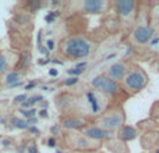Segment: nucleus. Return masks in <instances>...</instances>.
Listing matches in <instances>:
<instances>
[{
	"label": "nucleus",
	"mask_w": 159,
	"mask_h": 153,
	"mask_svg": "<svg viewBox=\"0 0 159 153\" xmlns=\"http://www.w3.org/2000/svg\"><path fill=\"white\" fill-rule=\"evenodd\" d=\"M59 50L67 60H81L91 56L93 42L85 35H70L61 41Z\"/></svg>",
	"instance_id": "1"
},
{
	"label": "nucleus",
	"mask_w": 159,
	"mask_h": 153,
	"mask_svg": "<svg viewBox=\"0 0 159 153\" xmlns=\"http://www.w3.org/2000/svg\"><path fill=\"white\" fill-rule=\"evenodd\" d=\"M155 36V29L152 25L151 17H149L148 11L138 10L135 21L133 24V29H131V42L135 46H145L149 45L151 41Z\"/></svg>",
	"instance_id": "2"
},
{
	"label": "nucleus",
	"mask_w": 159,
	"mask_h": 153,
	"mask_svg": "<svg viewBox=\"0 0 159 153\" xmlns=\"http://www.w3.org/2000/svg\"><path fill=\"white\" fill-rule=\"evenodd\" d=\"M149 82V76L147 71L138 64H131L124 78L121 79L120 86L126 95H135L145 89Z\"/></svg>",
	"instance_id": "3"
},
{
	"label": "nucleus",
	"mask_w": 159,
	"mask_h": 153,
	"mask_svg": "<svg viewBox=\"0 0 159 153\" xmlns=\"http://www.w3.org/2000/svg\"><path fill=\"white\" fill-rule=\"evenodd\" d=\"M93 124H96L110 134H115L126 124V111L121 106L109 107L106 111H103L99 117L95 118Z\"/></svg>",
	"instance_id": "4"
},
{
	"label": "nucleus",
	"mask_w": 159,
	"mask_h": 153,
	"mask_svg": "<svg viewBox=\"0 0 159 153\" xmlns=\"http://www.w3.org/2000/svg\"><path fill=\"white\" fill-rule=\"evenodd\" d=\"M138 7H140V3L134 2V0H117V2H112L110 8L119 17L121 24L133 27L138 13Z\"/></svg>",
	"instance_id": "5"
},
{
	"label": "nucleus",
	"mask_w": 159,
	"mask_h": 153,
	"mask_svg": "<svg viewBox=\"0 0 159 153\" xmlns=\"http://www.w3.org/2000/svg\"><path fill=\"white\" fill-rule=\"evenodd\" d=\"M64 143H66V148L73 152H93L101 149V143L91 141L81 132H66Z\"/></svg>",
	"instance_id": "6"
},
{
	"label": "nucleus",
	"mask_w": 159,
	"mask_h": 153,
	"mask_svg": "<svg viewBox=\"0 0 159 153\" xmlns=\"http://www.w3.org/2000/svg\"><path fill=\"white\" fill-rule=\"evenodd\" d=\"M89 85H91V89L102 93V95H105L106 98H116V96H120L121 93H124L120 84L109 79L103 74L96 75L95 78H92Z\"/></svg>",
	"instance_id": "7"
},
{
	"label": "nucleus",
	"mask_w": 159,
	"mask_h": 153,
	"mask_svg": "<svg viewBox=\"0 0 159 153\" xmlns=\"http://www.w3.org/2000/svg\"><path fill=\"white\" fill-rule=\"evenodd\" d=\"M84 100L87 103L91 116H93L95 118L109 109V98L93 89H89L84 93Z\"/></svg>",
	"instance_id": "8"
},
{
	"label": "nucleus",
	"mask_w": 159,
	"mask_h": 153,
	"mask_svg": "<svg viewBox=\"0 0 159 153\" xmlns=\"http://www.w3.org/2000/svg\"><path fill=\"white\" fill-rule=\"evenodd\" d=\"M112 7V2L107 0H81L73 3V8L84 14H103Z\"/></svg>",
	"instance_id": "9"
},
{
	"label": "nucleus",
	"mask_w": 159,
	"mask_h": 153,
	"mask_svg": "<svg viewBox=\"0 0 159 153\" xmlns=\"http://www.w3.org/2000/svg\"><path fill=\"white\" fill-rule=\"evenodd\" d=\"M82 135H85L87 138H89L91 141H95V142L101 143V142H107V141L113 139V137L115 135L110 134V132L105 131L103 128H101V127H98L96 124H89L88 123L87 125L84 127V129L81 131Z\"/></svg>",
	"instance_id": "10"
},
{
	"label": "nucleus",
	"mask_w": 159,
	"mask_h": 153,
	"mask_svg": "<svg viewBox=\"0 0 159 153\" xmlns=\"http://www.w3.org/2000/svg\"><path fill=\"white\" fill-rule=\"evenodd\" d=\"M130 66H131V64L127 63V61H116V63L110 64V66L107 67L103 75L107 76L109 79H112V81L120 84L121 79H123L124 75H126V72L129 71Z\"/></svg>",
	"instance_id": "11"
},
{
	"label": "nucleus",
	"mask_w": 159,
	"mask_h": 153,
	"mask_svg": "<svg viewBox=\"0 0 159 153\" xmlns=\"http://www.w3.org/2000/svg\"><path fill=\"white\" fill-rule=\"evenodd\" d=\"M87 120L80 116H67L60 120V128L67 129L69 132H81L84 127L87 125Z\"/></svg>",
	"instance_id": "12"
},
{
	"label": "nucleus",
	"mask_w": 159,
	"mask_h": 153,
	"mask_svg": "<svg viewBox=\"0 0 159 153\" xmlns=\"http://www.w3.org/2000/svg\"><path fill=\"white\" fill-rule=\"evenodd\" d=\"M18 57L20 56H16L11 52H0V75L8 72L10 70H13L14 67H17V63H18Z\"/></svg>",
	"instance_id": "13"
},
{
	"label": "nucleus",
	"mask_w": 159,
	"mask_h": 153,
	"mask_svg": "<svg viewBox=\"0 0 159 153\" xmlns=\"http://www.w3.org/2000/svg\"><path fill=\"white\" fill-rule=\"evenodd\" d=\"M137 137H138V131L133 125H127V124H124V125L117 131V138L124 143L129 142V141L135 139Z\"/></svg>",
	"instance_id": "14"
},
{
	"label": "nucleus",
	"mask_w": 159,
	"mask_h": 153,
	"mask_svg": "<svg viewBox=\"0 0 159 153\" xmlns=\"http://www.w3.org/2000/svg\"><path fill=\"white\" fill-rule=\"evenodd\" d=\"M21 71L20 70H11V71H8L7 74H6V78H4V82L6 85H13V84H17V82L21 81Z\"/></svg>",
	"instance_id": "15"
},
{
	"label": "nucleus",
	"mask_w": 159,
	"mask_h": 153,
	"mask_svg": "<svg viewBox=\"0 0 159 153\" xmlns=\"http://www.w3.org/2000/svg\"><path fill=\"white\" fill-rule=\"evenodd\" d=\"M10 123L14 128H18V129H28V127H30L27 120H24V118H21V117H11Z\"/></svg>",
	"instance_id": "16"
},
{
	"label": "nucleus",
	"mask_w": 159,
	"mask_h": 153,
	"mask_svg": "<svg viewBox=\"0 0 159 153\" xmlns=\"http://www.w3.org/2000/svg\"><path fill=\"white\" fill-rule=\"evenodd\" d=\"M20 113H21V116L22 117H25L28 120V118H32V117H35L36 116V109H27V110H22V109H20Z\"/></svg>",
	"instance_id": "17"
},
{
	"label": "nucleus",
	"mask_w": 159,
	"mask_h": 153,
	"mask_svg": "<svg viewBox=\"0 0 159 153\" xmlns=\"http://www.w3.org/2000/svg\"><path fill=\"white\" fill-rule=\"evenodd\" d=\"M42 4H43L42 2H28V3H27V7H30L31 11L34 13V11L39 10V8L42 7Z\"/></svg>",
	"instance_id": "18"
},
{
	"label": "nucleus",
	"mask_w": 159,
	"mask_h": 153,
	"mask_svg": "<svg viewBox=\"0 0 159 153\" xmlns=\"http://www.w3.org/2000/svg\"><path fill=\"white\" fill-rule=\"evenodd\" d=\"M78 76H70V78H67L66 81L63 82V85L64 86H74L75 84H78Z\"/></svg>",
	"instance_id": "19"
},
{
	"label": "nucleus",
	"mask_w": 159,
	"mask_h": 153,
	"mask_svg": "<svg viewBox=\"0 0 159 153\" xmlns=\"http://www.w3.org/2000/svg\"><path fill=\"white\" fill-rule=\"evenodd\" d=\"M84 72V70H80V68H77V67H73V68H69L67 70V74L69 75H73V76H77V75H80V74H82Z\"/></svg>",
	"instance_id": "20"
},
{
	"label": "nucleus",
	"mask_w": 159,
	"mask_h": 153,
	"mask_svg": "<svg viewBox=\"0 0 159 153\" xmlns=\"http://www.w3.org/2000/svg\"><path fill=\"white\" fill-rule=\"evenodd\" d=\"M50 132L53 134V137H57V135H60V134H61V128H60V125H59V124L53 125L52 128H50Z\"/></svg>",
	"instance_id": "21"
},
{
	"label": "nucleus",
	"mask_w": 159,
	"mask_h": 153,
	"mask_svg": "<svg viewBox=\"0 0 159 153\" xmlns=\"http://www.w3.org/2000/svg\"><path fill=\"white\" fill-rule=\"evenodd\" d=\"M27 99H28V96L25 95V93H22V95H17L16 98H14V102H16V103H24Z\"/></svg>",
	"instance_id": "22"
},
{
	"label": "nucleus",
	"mask_w": 159,
	"mask_h": 153,
	"mask_svg": "<svg viewBox=\"0 0 159 153\" xmlns=\"http://www.w3.org/2000/svg\"><path fill=\"white\" fill-rule=\"evenodd\" d=\"M46 49H48V52L55 50V41H53V39H48L46 41Z\"/></svg>",
	"instance_id": "23"
},
{
	"label": "nucleus",
	"mask_w": 159,
	"mask_h": 153,
	"mask_svg": "<svg viewBox=\"0 0 159 153\" xmlns=\"http://www.w3.org/2000/svg\"><path fill=\"white\" fill-rule=\"evenodd\" d=\"M27 152L28 153H38V148H36L35 143H31V145H28Z\"/></svg>",
	"instance_id": "24"
},
{
	"label": "nucleus",
	"mask_w": 159,
	"mask_h": 153,
	"mask_svg": "<svg viewBox=\"0 0 159 153\" xmlns=\"http://www.w3.org/2000/svg\"><path fill=\"white\" fill-rule=\"evenodd\" d=\"M36 85H38V82H36V81H31L30 84L25 85V90H31V89H34V88H35Z\"/></svg>",
	"instance_id": "25"
},
{
	"label": "nucleus",
	"mask_w": 159,
	"mask_h": 153,
	"mask_svg": "<svg viewBox=\"0 0 159 153\" xmlns=\"http://www.w3.org/2000/svg\"><path fill=\"white\" fill-rule=\"evenodd\" d=\"M46 143H48V146H49V148H56V139L55 138H49V139L46 141Z\"/></svg>",
	"instance_id": "26"
},
{
	"label": "nucleus",
	"mask_w": 159,
	"mask_h": 153,
	"mask_svg": "<svg viewBox=\"0 0 159 153\" xmlns=\"http://www.w3.org/2000/svg\"><path fill=\"white\" fill-rule=\"evenodd\" d=\"M39 117H43V118H46V117H48V110H45V109L39 110Z\"/></svg>",
	"instance_id": "27"
},
{
	"label": "nucleus",
	"mask_w": 159,
	"mask_h": 153,
	"mask_svg": "<svg viewBox=\"0 0 159 153\" xmlns=\"http://www.w3.org/2000/svg\"><path fill=\"white\" fill-rule=\"evenodd\" d=\"M28 131H30V132H32V134H39V132H41L38 128H35V127H31V125L28 127Z\"/></svg>",
	"instance_id": "28"
},
{
	"label": "nucleus",
	"mask_w": 159,
	"mask_h": 153,
	"mask_svg": "<svg viewBox=\"0 0 159 153\" xmlns=\"http://www.w3.org/2000/svg\"><path fill=\"white\" fill-rule=\"evenodd\" d=\"M57 74H59V71L56 68H50L49 70V75H52V76H57Z\"/></svg>",
	"instance_id": "29"
},
{
	"label": "nucleus",
	"mask_w": 159,
	"mask_h": 153,
	"mask_svg": "<svg viewBox=\"0 0 159 153\" xmlns=\"http://www.w3.org/2000/svg\"><path fill=\"white\" fill-rule=\"evenodd\" d=\"M3 146H4V148H8V146H11V141L10 139H3Z\"/></svg>",
	"instance_id": "30"
},
{
	"label": "nucleus",
	"mask_w": 159,
	"mask_h": 153,
	"mask_svg": "<svg viewBox=\"0 0 159 153\" xmlns=\"http://www.w3.org/2000/svg\"><path fill=\"white\" fill-rule=\"evenodd\" d=\"M73 153H103L99 149V151H93V152H73Z\"/></svg>",
	"instance_id": "31"
},
{
	"label": "nucleus",
	"mask_w": 159,
	"mask_h": 153,
	"mask_svg": "<svg viewBox=\"0 0 159 153\" xmlns=\"http://www.w3.org/2000/svg\"><path fill=\"white\" fill-rule=\"evenodd\" d=\"M21 85H22V82L20 81V82H17V84H13V85H10V86H8V88H17V86H21Z\"/></svg>",
	"instance_id": "32"
},
{
	"label": "nucleus",
	"mask_w": 159,
	"mask_h": 153,
	"mask_svg": "<svg viewBox=\"0 0 159 153\" xmlns=\"http://www.w3.org/2000/svg\"><path fill=\"white\" fill-rule=\"evenodd\" d=\"M149 153H159V146H157V148H154V149H152V151L149 152Z\"/></svg>",
	"instance_id": "33"
},
{
	"label": "nucleus",
	"mask_w": 159,
	"mask_h": 153,
	"mask_svg": "<svg viewBox=\"0 0 159 153\" xmlns=\"http://www.w3.org/2000/svg\"><path fill=\"white\" fill-rule=\"evenodd\" d=\"M57 153H61V152H60V151H57Z\"/></svg>",
	"instance_id": "34"
}]
</instances>
